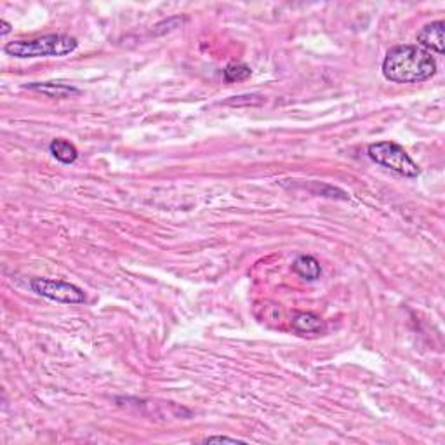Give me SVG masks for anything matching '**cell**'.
<instances>
[{
    "label": "cell",
    "mask_w": 445,
    "mask_h": 445,
    "mask_svg": "<svg viewBox=\"0 0 445 445\" xmlns=\"http://www.w3.org/2000/svg\"><path fill=\"white\" fill-rule=\"evenodd\" d=\"M437 73V61L419 46H395L383 61V75L395 84H419Z\"/></svg>",
    "instance_id": "1"
},
{
    "label": "cell",
    "mask_w": 445,
    "mask_h": 445,
    "mask_svg": "<svg viewBox=\"0 0 445 445\" xmlns=\"http://www.w3.org/2000/svg\"><path fill=\"white\" fill-rule=\"evenodd\" d=\"M206 444H214V442H223V444H246L240 438H232V437H221V435H214V437H207L203 438Z\"/></svg>",
    "instance_id": "11"
},
{
    "label": "cell",
    "mask_w": 445,
    "mask_h": 445,
    "mask_svg": "<svg viewBox=\"0 0 445 445\" xmlns=\"http://www.w3.org/2000/svg\"><path fill=\"white\" fill-rule=\"evenodd\" d=\"M225 73L226 82H242V80H247L251 77V68L244 63H230L228 66L223 70Z\"/></svg>",
    "instance_id": "10"
},
{
    "label": "cell",
    "mask_w": 445,
    "mask_h": 445,
    "mask_svg": "<svg viewBox=\"0 0 445 445\" xmlns=\"http://www.w3.org/2000/svg\"><path fill=\"white\" fill-rule=\"evenodd\" d=\"M79 47L75 37L64 35V33H51V35L37 37L28 40H15L6 44L4 53L18 60H28V57H63L71 54Z\"/></svg>",
    "instance_id": "2"
},
{
    "label": "cell",
    "mask_w": 445,
    "mask_h": 445,
    "mask_svg": "<svg viewBox=\"0 0 445 445\" xmlns=\"http://www.w3.org/2000/svg\"><path fill=\"white\" fill-rule=\"evenodd\" d=\"M0 26H2V30H0V35L2 37H6L9 32H11V25H9L6 19H2V21H0Z\"/></svg>",
    "instance_id": "12"
},
{
    "label": "cell",
    "mask_w": 445,
    "mask_h": 445,
    "mask_svg": "<svg viewBox=\"0 0 445 445\" xmlns=\"http://www.w3.org/2000/svg\"><path fill=\"white\" fill-rule=\"evenodd\" d=\"M49 150L56 161L63 162V164H73L79 158V152L70 141L66 139H53L49 145Z\"/></svg>",
    "instance_id": "8"
},
{
    "label": "cell",
    "mask_w": 445,
    "mask_h": 445,
    "mask_svg": "<svg viewBox=\"0 0 445 445\" xmlns=\"http://www.w3.org/2000/svg\"><path fill=\"white\" fill-rule=\"evenodd\" d=\"M26 89L37 91V93H42L49 98H60V100H64V98H71L80 94V91L73 86H68V84H56V82H35L28 84Z\"/></svg>",
    "instance_id": "7"
},
{
    "label": "cell",
    "mask_w": 445,
    "mask_h": 445,
    "mask_svg": "<svg viewBox=\"0 0 445 445\" xmlns=\"http://www.w3.org/2000/svg\"><path fill=\"white\" fill-rule=\"evenodd\" d=\"M292 327L300 334H320L325 331V324L320 317L310 311H300L292 318Z\"/></svg>",
    "instance_id": "6"
},
{
    "label": "cell",
    "mask_w": 445,
    "mask_h": 445,
    "mask_svg": "<svg viewBox=\"0 0 445 445\" xmlns=\"http://www.w3.org/2000/svg\"><path fill=\"white\" fill-rule=\"evenodd\" d=\"M445 23L444 21H435L430 25L423 26L417 32V42L419 47H423L424 51H433L437 54L445 53Z\"/></svg>",
    "instance_id": "5"
},
{
    "label": "cell",
    "mask_w": 445,
    "mask_h": 445,
    "mask_svg": "<svg viewBox=\"0 0 445 445\" xmlns=\"http://www.w3.org/2000/svg\"><path fill=\"white\" fill-rule=\"evenodd\" d=\"M292 270L307 280H317L322 275L320 263L314 256H300L292 263Z\"/></svg>",
    "instance_id": "9"
},
{
    "label": "cell",
    "mask_w": 445,
    "mask_h": 445,
    "mask_svg": "<svg viewBox=\"0 0 445 445\" xmlns=\"http://www.w3.org/2000/svg\"><path fill=\"white\" fill-rule=\"evenodd\" d=\"M370 161L390 171L397 172L406 178H417L421 174V169L416 162L410 158V155L403 150L402 146L393 141H379L372 143L367 148Z\"/></svg>",
    "instance_id": "3"
},
{
    "label": "cell",
    "mask_w": 445,
    "mask_h": 445,
    "mask_svg": "<svg viewBox=\"0 0 445 445\" xmlns=\"http://www.w3.org/2000/svg\"><path fill=\"white\" fill-rule=\"evenodd\" d=\"M30 287L42 298L51 301L66 305H80L86 301V294L80 287L73 284H68L63 280H51V278H33L30 282Z\"/></svg>",
    "instance_id": "4"
}]
</instances>
